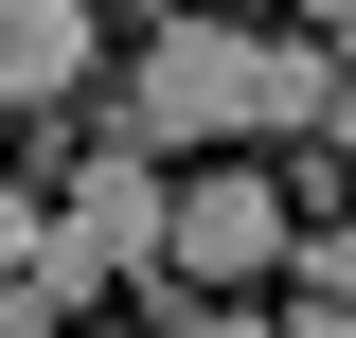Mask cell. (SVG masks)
<instances>
[{"instance_id":"obj_1","label":"cell","mask_w":356,"mask_h":338,"mask_svg":"<svg viewBox=\"0 0 356 338\" xmlns=\"http://www.w3.org/2000/svg\"><path fill=\"white\" fill-rule=\"evenodd\" d=\"M107 143H143V161H196V143H267V36H250V18H214V0H196V18H143Z\"/></svg>"},{"instance_id":"obj_2","label":"cell","mask_w":356,"mask_h":338,"mask_svg":"<svg viewBox=\"0 0 356 338\" xmlns=\"http://www.w3.org/2000/svg\"><path fill=\"white\" fill-rule=\"evenodd\" d=\"M125 267H161V161H143V143H107V161L54 196V232H36V267H18V285L72 321V303H107Z\"/></svg>"},{"instance_id":"obj_3","label":"cell","mask_w":356,"mask_h":338,"mask_svg":"<svg viewBox=\"0 0 356 338\" xmlns=\"http://www.w3.org/2000/svg\"><path fill=\"white\" fill-rule=\"evenodd\" d=\"M285 232H303V196L267 178V143H232L214 178H161V267L178 285H267Z\"/></svg>"},{"instance_id":"obj_4","label":"cell","mask_w":356,"mask_h":338,"mask_svg":"<svg viewBox=\"0 0 356 338\" xmlns=\"http://www.w3.org/2000/svg\"><path fill=\"white\" fill-rule=\"evenodd\" d=\"M89 72H107V0H18L0 18V125H54Z\"/></svg>"},{"instance_id":"obj_5","label":"cell","mask_w":356,"mask_h":338,"mask_svg":"<svg viewBox=\"0 0 356 338\" xmlns=\"http://www.w3.org/2000/svg\"><path fill=\"white\" fill-rule=\"evenodd\" d=\"M285 303H356V214H303L285 232V267H267Z\"/></svg>"},{"instance_id":"obj_6","label":"cell","mask_w":356,"mask_h":338,"mask_svg":"<svg viewBox=\"0 0 356 338\" xmlns=\"http://www.w3.org/2000/svg\"><path fill=\"white\" fill-rule=\"evenodd\" d=\"M161 338H285V303H267V285H196Z\"/></svg>"},{"instance_id":"obj_7","label":"cell","mask_w":356,"mask_h":338,"mask_svg":"<svg viewBox=\"0 0 356 338\" xmlns=\"http://www.w3.org/2000/svg\"><path fill=\"white\" fill-rule=\"evenodd\" d=\"M36 232H54V196H36V178H0V285L36 267Z\"/></svg>"},{"instance_id":"obj_8","label":"cell","mask_w":356,"mask_h":338,"mask_svg":"<svg viewBox=\"0 0 356 338\" xmlns=\"http://www.w3.org/2000/svg\"><path fill=\"white\" fill-rule=\"evenodd\" d=\"M285 18H303V36H321V54H356V0H285Z\"/></svg>"},{"instance_id":"obj_9","label":"cell","mask_w":356,"mask_h":338,"mask_svg":"<svg viewBox=\"0 0 356 338\" xmlns=\"http://www.w3.org/2000/svg\"><path fill=\"white\" fill-rule=\"evenodd\" d=\"M321 143H339V161H356V54H339V89H321Z\"/></svg>"},{"instance_id":"obj_10","label":"cell","mask_w":356,"mask_h":338,"mask_svg":"<svg viewBox=\"0 0 356 338\" xmlns=\"http://www.w3.org/2000/svg\"><path fill=\"white\" fill-rule=\"evenodd\" d=\"M0 338H54V303H36V285H0Z\"/></svg>"},{"instance_id":"obj_11","label":"cell","mask_w":356,"mask_h":338,"mask_svg":"<svg viewBox=\"0 0 356 338\" xmlns=\"http://www.w3.org/2000/svg\"><path fill=\"white\" fill-rule=\"evenodd\" d=\"M285 338H356V303H285Z\"/></svg>"},{"instance_id":"obj_12","label":"cell","mask_w":356,"mask_h":338,"mask_svg":"<svg viewBox=\"0 0 356 338\" xmlns=\"http://www.w3.org/2000/svg\"><path fill=\"white\" fill-rule=\"evenodd\" d=\"M0 18H18V0H0Z\"/></svg>"}]
</instances>
